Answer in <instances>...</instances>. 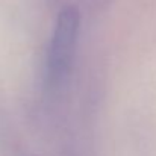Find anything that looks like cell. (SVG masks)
<instances>
[{
    "mask_svg": "<svg viewBox=\"0 0 156 156\" xmlns=\"http://www.w3.org/2000/svg\"><path fill=\"white\" fill-rule=\"evenodd\" d=\"M79 26L80 17L74 6L59 12L46 58V85L50 90L59 88L68 77L77 47Z\"/></svg>",
    "mask_w": 156,
    "mask_h": 156,
    "instance_id": "1",
    "label": "cell"
}]
</instances>
